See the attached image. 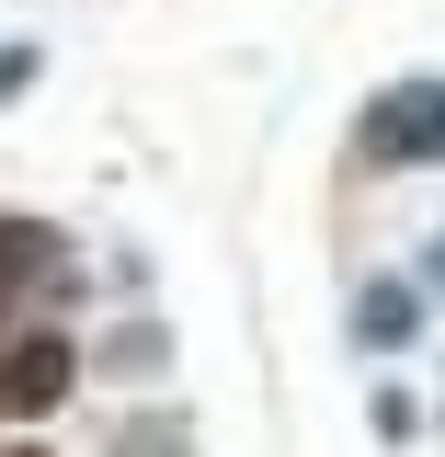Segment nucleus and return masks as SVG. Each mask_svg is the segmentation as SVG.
Here are the masks:
<instances>
[{"label": "nucleus", "mask_w": 445, "mask_h": 457, "mask_svg": "<svg viewBox=\"0 0 445 457\" xmlns=\"http://www.w3.org/2000/svg\"><path fill=\"white\" fill-rule=\"evenodd\" d=\"M354 149H366V171H434L445 161V69L389 80L377 104L354 114Z\"/></svg>", "instance_id": "nucleus-1"}, {"label": "nucleus", "mask_w": 445, "mask_h": 457, "mask_svg": "<svg viewBox=\"0 0 445 457\" xmlns=\"http://www.w3.org/2000/svg\"><path fill=\"white\" fill-rule=\"evenodd\" d=\"M35 297H69V240H57L46 218H12V206H0V332H12Z\"/></svg>", "instance_id": "nucleus-2"}, {"label": "nucleus", "mask_w": 445, "mask_h": 457, "mask_svg": "<svg viewBox=\"0 0 445 457\" xmlns=\"http://www.w3.org/2000/svg\"><path fill=\"white\" fill-rule=\"evenodd\" d=\"M423 275H366L354 286V309H342V332H354V354H411L423 343Z\"/></svg>", "instance_id": "nucleus-3"}, {"label": "nucleus", "mask_w": 445, "mask_h": 457, "mask_svg": "<svg viewBox=\"0 0 445 457\" xmlns=\"http://www.w3.org/2000/svg\"><path fill=\"white\" fill-rule=\"evenodd\" d=\"M69 378H80V332H23V354L0 366V400L12 411H46Z\"/></svg>", "instance_id": "nucleus-4"}, {"label": "nucleus", "mask_w": 445, "mask_h": 457, "mask_svg": "<svg viewBox=\"0 0 445 457\" xmlns=\"http://www.w3.org/2000/svg\"><path fill=\"white\" fill-rule=\"evenodd\" d=\"M149 366H171V332H161V320H126V332L80 343V378H149Z\"/></svg>", "instance_id": "nucleus-5"}, {"label": "nucleus", "mask_w": 445, "mask_h": 457, "mask_svg": "<svg viewBox=\"0 0 445 457\" xmlns=\"http://www.w3.org/2000/svg\"><path fill=\"white\" fill-rule=\"evenodd\" d=\"M114 457H194V435H183V411H126Z\"/></svg>", "instance_id": "nucleus-6"}, {"label": "nucleus", "mask_w": 445, "mask_h": 457, "mask_svg": "<svg viewBox=\"0 0 445 457\" xmlns=\"http://www.w3.org/2000/svg\"><path fill=\"white\" fill-rule=\"evenodd\" d=\"M366 423H377V446H411V435H423V400H411V389H377Z\"/></svg>", "instance_id": "nucleus-7"}, {"label": "nucleus", "mask_w": 445, "mask_h": 457, "mask_svg": "<svg viewBox=\"0 0 445 457\" xmlns=\"http://www.w3.org/2000/svg\"><path fill=\"white\" fill-rule=\"evenodd\" d=\"M35 69H46V46H0V104H23V92H35Z\"/></svg>", "instance_id": "nucleus-8"}, {"label": "nucleus", "mask_w": 445, "mask_h": 457, "mask_svg": "<svg viewBox=\"0 0 445 457\" xmlns=\"http://www.w3.org/2000/svg\"><path fill=\"white\" fill-rule=\"evenodd\" d=\"M411 275H423V297H445V228H423V263Z\"/></svg>", "instance_id": "nucleus-9"}, {"label": "nucleus", "mask_w": 445, "mask_h": 457, "mask_svg": "<svg viewBox=\"0 0 445 457\" xmlns=\"http://www.w3.org/2000/svg\"><path fill=\"white\" fill-rule=\"evenodd\" d=\"M12 457H46V446H12Z\"/></svg>", "instance_id": "nucleus-10"}]
</instances>
